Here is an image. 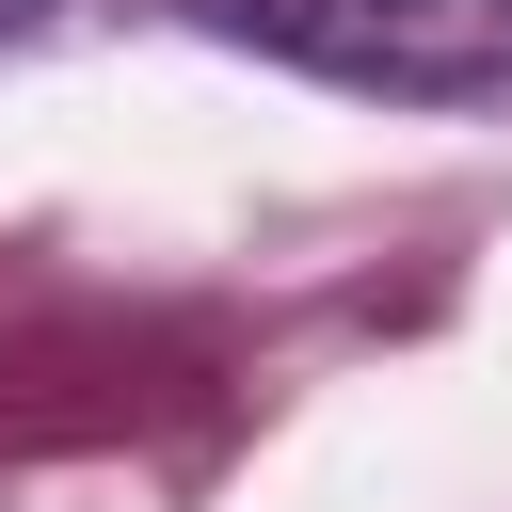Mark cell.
Returning <instances> with one entry per match:
<instances>
[{
    "label": "cell",
    "instance_id": "cell-1",
    "mask_svg": "<svg viewBox=\"0 0 512 512\" xmlns=\"http://www.w3.org/2000/svg\"><path fill=\"white\" fill-rule=\"evenodd\" d=\"M272 64L368 80V96H496L512 80V0H224Z\"/></svg>",
    "mask_w": 512,
    "mask_h": 512
},
{
    "label": "cell",
    "instance_id": "cell-2",
    "mask_svg": "<svg viewBox=\"0 0 512 512\" xmlns=\"http://www.w3.org/2000/svg\"><path fill=\"white\" fill-rule=\"evenodd\" d=\"M0 16H32V0H0Z\"/></svg>",
    "mask_w": 512,
    "mask_h": 512
}]
</instances>
